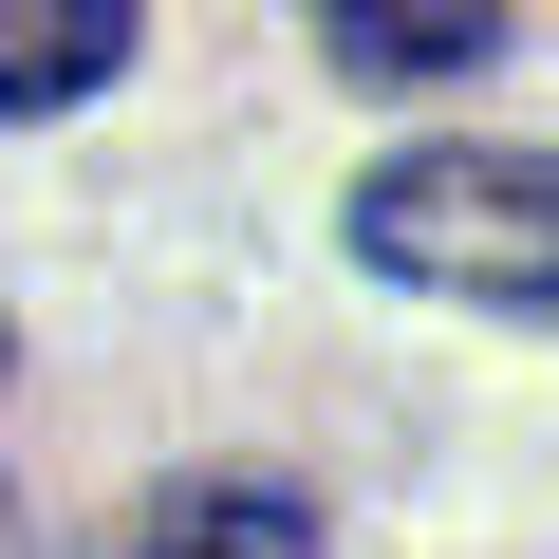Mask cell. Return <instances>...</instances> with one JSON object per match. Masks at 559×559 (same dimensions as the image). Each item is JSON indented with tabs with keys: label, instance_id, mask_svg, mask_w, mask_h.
<instances>
[{
	"label": "cell",
	"instance_id": "obj_1",
	"mask_svg": "<svg viewBox=\"0 0 559 559\" xmlns=\"http://www.w3.org/2000/svg\"><path fill=\"white\" fill-rule=\"evenodd\" d=\"M355 261L411 299L559 318V150H392L355 187Z\"/></svg>",
	"mask_w": 559,
	"mask_h": 559
},
{
	"label": "cell",
	"instance_id": "obj_2",
	"mask_svg": "<svg viewBox=\"0 0 559 559\" xmlns=\"http://www.w3.org/2000/svg\"><path fill=\"white\" fill-rule=\"evenodd\" d=\"M318 38L355 94H411V75H485L503 57V0H318Z\"/></svg>",
	"mask_w": 559,
	"mask_h": 559
},
{
	"label": "cell",
	"instance_id": "obj_3",
	"mask_svg": "<svg viewBox=\"0 0 559 559\" xmlns=\"http://www.w3.org/2000/svg\"><path fill=\"white\" fill-rule=\"evenodd\" d=\"M112 559H318V503L299 485H168Z\"/></svg>",
	"mask_w": 559,
	"mask_h": 559
},
{
	"label": "cell",
	"instance_id": "obj_4",
	"mask_svg": "<svg viewBox=\"0 0 559 559\" xmlns=\"http://www.w3.org/2000/svg\"><path fill=\"white\" fill-rule=\"evenodd\" d=\"M131 57V0H0V112H75Z\"/></svg>",
	"mask_w": 559,
	"mask_h": 559
},
{
	"label": "cell",
	"instance_id": "obj_5",
	"mask_svg": "<svg viewBox=\"0 0 559 559\" xmlns=\"http://www.w3.org/2000/svg\"><path fill=\"white\" fill-rule=\"evenodd\" d=\"M0 373H20V318H0ZM0 559H20V466H0Z\"/></svg>",
	"mask_w": 559,
	"mask_h": 559
}]
</instances>
